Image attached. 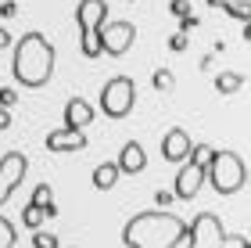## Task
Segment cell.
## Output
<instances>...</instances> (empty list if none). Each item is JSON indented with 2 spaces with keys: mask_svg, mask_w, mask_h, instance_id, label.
Instances as JSON below:
<instances>
[{
  "mask_svg": "<svg viewBox=\"0 0 251 248\" xmlns=\"http://www.w3.org/2000/svg\"><path fill=\"white\" fill-rule=\"evenodd\" d=\"M187 238V223L176 212L165 209H147L122 227V245L126 248H176Z\"/></svg>",
  "mask_w": 251,
  "mask_h": 248,
  "instance_id": "obj_1",
  "label": "cell"
},
{
  "mask_svg": "<svg viewBox=\"0 0 251 248\" xmlns=\"http://www.w3.org/2000/svg\"><path fill=\"white\" fill-rule=\"evenodd\" d=\"M54 61H58V54H54V43L43 36V32H25V36H18L15 43V58H11V76H15L18 86H47L50 76H54Z\"/></svg>",
  "mask_w": 251,
  "mask_h": 248,
  "instance_id": "obj_2",
  "label": "cell"
},
{
  "mask_svg": "<svg viewBox=\"0 0 251 248\" xmlns=\"http://www.w3.org/2000/svg\"><path fill=\"white\" fill-rule=\"evenodd\" d=\"M204 180L215 187V194H237L244 184H248V162L241 159L237 151H215L208 155L204 162Z\"/></svg>",
  "mask_w": 251,
  "mask_h": 248,
  "instance_id": "obj_3",
  "label": "cell"
},
{
  "mask_svg": "<svg viewBox=\"0 0 251 248\" xmlns=\"http://www.w3.org/2000/svg\"><path fill=\"white\" fill-rule=\"evenodd\" d=\"M75 22H79V51H83V58H100L97 32L108 22V0H79Z\"/></svg>",
  "mask_w": 251,
  "mask_h": 248,
  "instance_id": "obj_4",
  "label": "cell"
},
{
  "mask_svg": "<svg viewBox=\"0 0 251 248\" xmlns=\"http://www.w3.org/2000/svg\"><path fill=\"white\" fill-rule=\"evenodd\" d=\"M136 105V83L133 76H111V80L100 86V111L108 119H126Z\"/></svg>",
  "mask_w": 251,
  "mask_h": 248,
  "instance_id": "obj_5",
  "label": "cell"
},
{
  "mask_svg": "<svg viewBox=\"0 0 251 248\" xmlns=\"http://www.w3.org/2000/svg\"><path fill=\"white\" fill-rule=\"evenodd\" d=\"M223 220L215 212H198L187 227V248H223Z\"/></svg>",
  "mask_w": 251,
  "mask_h": 248,
  "instance_id": "obj_6",
  "label": "cell"
},
{
  "mask_svg": "<svg viewBox=\"0 0 251 248\" xmlns=\"http://www.w3.org/2000/svg\"><path fill=\"white\" fill-rule=\"evenodd\" d=\"M97 43H100V54L122 58V54L136 43V26L133 22H104L100 32H97Z\"/></svg>",
  "mask_w": 251,
  "mask_h": 248,
  "instance_id": "obj_7",
  "label": "cell"
},
{
  "mask_svg": "<svg viewBox=\"0 0 251 248\" xmlns=\"http://www.w3.org/2000/svg\"><path fill=\"white\" fill-rule=\"evenodd\" d=\"M25 173H29V159L22 151H7L4 159H0V205L22 187Z\"/></svg>",
  "mask_w": 251,
  "mask_h": 248,
  "instance_id": "obj_8",
  "label": "cell"
},
{
  "mask_svg": "<svg viewBox=\"0 0 251 248\" xmlns=\"http://www.w3.org/2000/svg\"><path fill=\"white\" fill-rule=\"evenodd\" d=\"M201 184H204V162H198V159H183V169L176 173V184H173V198H176V201L198 198Z\"/></svg>",
  "mask_w": 251,
  "mask_h": 248,
  "instance_id": "obj_9",
  "label": "cell"
},
{
  "mask_svg": "<svg viewBox=\"0 0 251 248\" xmlns=\"http://www.w3.org/2000/svg\"><path fill=\"white\" fill-rule=\"evenodd\" d=\"M190 133L183 130V126H173V130H169L165 133V137H162V159L165 162H173V165H179V162H183L187 159V155H190Z\"/></svg>",
  "mask_w": 251,
  "mask_h": 248,
  "instance_id": "obj_10",
  "label": "cell"
},
{
  "mask_svg": "<svg viewBox=\"0 0 251 248\" xmlns=\"http://www.w3.org/2000/svg\"><path fill=\"white\" fill-rule=\"evenodd\" d=\"M86 144H90V140H86V133H83V130H68V126H61V130L47 133L43 148L54 151V155H61V151H83Z\"/></svg>",
  "mask_w": 251,
  "mask_h": 248,
  "instance_id": "obj_11",
  "label": "cell"
},
{
  "mask_svg": "<svg viewBox=\"0 0 251 248\" xmlns=\"http://www.w3.org/2000/svg\"><path fill=\"white\" fill-rule=\"evenodd\" d=\"M119 173L122 176H136V173H144V165H147V151H144V144H136V140H126L122 144V151H119Z\"/></svg>",
  "mask_w": 251,
  "mask_h": 248,
  "instance_id": "obj_12",
  "label": "cell"
},
{
  "mask_svg": "<svg viewBox=\"0 0 251 248\" xmlns=\"http://www.w3.org/2000/svg\"><path fill=\"white\" fill-rule=\"evenodd\" d=\"M90 122H94V105L83 97H68L65 105V126L68 130H86Z\"/></svg>",
  "mask_w": 251,
  "mask_h": 248,
  "instance_id": "obj_13",
  "label": "cell"
},
{
  "mask_svg": "<svg viewBox=\"0 0 251 248\" xmlns=\"http://www.w3.org/2000/svg\"><path fill=\"white\" fill-rule=\"evenodd\" d=\"M119 176H122V173H119L115 162H100V165L94 169V187H97V191H111V187L119 184Z\"/></svg>",
  "mask_w": 251,
  "mask_h": 248,
  "instance_id": "obj_14",
  "label": "cell"
},
{
  "mask_svg": "<svg viewBox=\"0 0 251 248\" xmlns=\"http://www.w3.org/2000/svg\"><path fill=\"white\" fill-rule=\"evenodd\" d=\"M241 86H244L241 72H219V76H215V90H219V94H237Z\"/></svg>",
  "mask_w": 251,
  "mask_h": 248,
  "instance_id": "obj_15",
  "label": "cell"
},
{
  "mask_svg": "<svg viewBox=\"0 0 251 248\" xmlns=\"http://www.w3.org/2000/svg\"><path fill=\"white\" fill-rule=\"evenodd\" d=\"M43 220H47V216H43V209L36 205V201H29V205L22 209V223H25L29 230H36V227H43Z\"/></svg>",
  "mask_w": 251,
  "mask_h": 248,
  "instance_id": "obj_16",
  "label": "cell"
},
{
  "mask_svg": "<svg viewBox=\"0 0 251 248\" xmlns=\"http://www.w3.org/2000/svg\"><path fill=\"white\" fill-rule=\"evenodd\" d=\"M18 245V230L7 216H0V248H15Z\"/></svg>",
  "mask_w": 251,
  "mask_h": 248,
  "instance_id": "obj_17",
  "label": "cell"
},
{
  "mask_svg": "<svg viewBox=\"0 0 251 248\" xmlns=\"http://www.w3.org/2000/svg\"><path fill=\"white\" fill-rule=\"evenodd\" d=\"M32 248H61V245H58V234L36 227V230H32Z\"/></svg>",
  "mask_w": 251,
  "mask_h": 248,
  "instance_id": "obj_18",
  "label": "cell"
},
{
  "mask_svg": "<svg viewBox=\"0 0 251 248\" xmlns=\"http://www.w3.org/2000/svg\"><path fill=\"white\" fill-rule=\"evenodd\" d=\"M151 83H154V90H162V94H169V90L176 86V76H173V69H154Z\"/></svg>",
  "mask_w": 251,
  "mask_h": 248,
  "instance_id": "obj_19",
  "label": "cell"
},
{
  "mask_svg": "<svg viewBox=\"0 0 251 248\" xmlns=\"http://www.w3.org/2000/svg\"><path fill=\"white\" fill-rule=\"evenodd\" d=\"M32 201H36L40 209H47V205H54V187H50V184H40L36 191H32Z\"/></svg>",
  "mask_w": 251,
  "mask_h": 248,
  "instance_id": "obj_20",
  "label": "cell"
},
{
  "mask_svg": "<svg viewBox=\"0 0 251 248\" xmlns=\"http://www.w3.org/2000/svg\"><path fill=\"white\" fill-rule=\"evenodd\" d=\"M187 47H190V32H183V29L173 32V40H169V51H173V54H183Z\"/></svg>",
  "mask_w": 251,
  "mask_h": 248,
  "instance_id": "obj_21",
  "label": "cell"
},
{
  "mask_svg": "<svg viewBox=\"0 0 251 248\" xmlns=\"http://www.w3.org/2000/svg\"><path fill=\"white\" fill-rule=\"evenodd\" d=\"M226 15H230V18H237V22H244V26H248V0H237V4H230V7H226Z\"/></svg>",
  "mask_w": 251,
  "mask_h": 248,
  "instance_id": "obj_22",
  "label": "cell"
},
{
  "mask_svg": "<svg viewBox=\"0 0 251 248\" xmlns=\"http://www.w3.org/2000/svg\"><path fill=\"white\" fill-rule=\"evenodd\" d=\"M18 105V90L15 86H0V108H15Z\"/></svg>",
  "mask_w": 251,
  "mask_h": 248,
  "instance_id": "obj_23",
  "label": "cell"
},
{
  "mask_svg": "<svg viewBox=\"0 0 251 248\" xmlns=\"http://www.w3.org/2000/svg\"><path fill=\"white\" fill-rule=\"evenodd\" d=\"M223 248H251L244 234H223Z\"/></svg>",
  "mask_w": 251,
  "mask_h": 248,
  "instance_id": "obj_24",
  "label": "cell"
},
{
  "mask_svg": "<svg viewBox=\"0 0 251 248\" xmlns=\"http://www.w3.org/2000/svg\"><path fill=\"white\" fill-rule=\"evenodd\" d=\"M169 11H173L176 18H183V15H190V0H173V4H169Z\"/></svg>",
  "mask_w": 251,
  "mask_h": 248,
  "instance_id": "obj_25",
  "label": "cell"
},
{
  "mask_svg": "<svg viewBox=\"0 0 251 248\" xmlns=\"http://www.w3.org/2000/svg\"><path fill=\"white\" fill-rule=\"evenodd\" d=\"M0 15H4V18H15V15H18V4H15V0H4V4H0Z\"/></svg>",
  "mask_w": 251,
  "mask_h": 248,
  "instance_id": "obj_26",
  "label": "cell"
},
{
  "mask_svg": "<svg viewBox=\"0 0 251 248\" xmlns=\"http://www.w3.org/2000/svg\"><path fill=\"white\" fill-rule=\"evenodd\" d=\"M154 201H158V209H165V205H173V194L169 191H154Z\"/></svg>",
  "mask_w": 251,
  "mask_h": 248,
  "instance_id": "obj_27",
  "label": "cell"
},
{
  "mask_svg": "<svg viewBox=\"0 0 251 248\" xmlns=\"http://www.w3.org/2000/svg\"><path fill=\"white\" fill-rule=\"evenodd\" d=\"M11 122H15V115H11V108H0V133H4Z\"/></svg>",
  "mask_w": 251,
  "mask_h": 248,
  "instance_id": "obj_28",
  "label": "cell"
},
{
  "mask_svg": "<svg viewBox=\"0 0 251 248\" xmlns=\"http://www.w3.org/2000/svg\"><path fill=\"white\" fill-rule=\"evenodd\" d=\"M204 4H208L212 11H226L230 4H237V0H204Z\"/></svg>",
  "mask_w": 251,
  "mask_h": 248,
  "instance_id": "obj_29",
  "label": "cell"
},
{
  "mask_svg": "<svg viewBox=\"0 0 251 248\" xmlns=\"http://www.w3.org/2000/svg\"><path fill=\"white\" fill-rule=\"evenodd\" d=\"M4 47H11V32H7V29H0V51H4Z\"/></svg>",
  "mask_w": 251,
  "mask_h": 248,
  "instance_id": "obj_30",
  "label": "cell"
}]
</instances>
